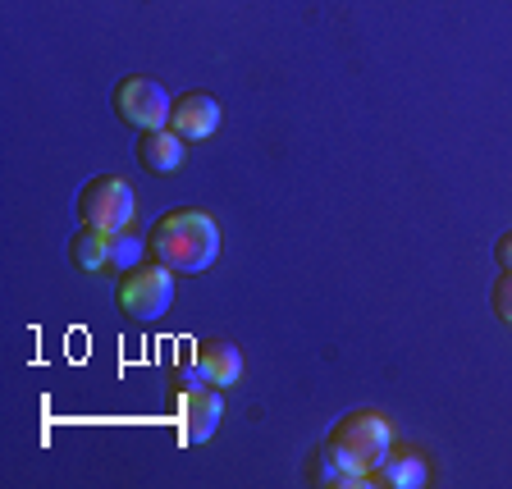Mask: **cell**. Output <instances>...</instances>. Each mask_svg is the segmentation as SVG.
<instances>
[{"instance_id":"obj_3","label":"cell","mask_w":512,"mask_h":489,"mask_svg":"<svg viewBox=\"0 0 512 489\" xmlns=\"http://www.w3.org/2000/svg\"><path fill=\"white\" fill-rule=\"evenodd\" d=\"M115 302H119V311L124 316H133V320H160L165 311H170V302H174V270L165 266V261H138L133 270H124V279L115 284Z\"/></svg>"},{"instance_id":"obj_4","label":"cell","mask_w":512,"mask_h":489,"mask_svg":"<svg viewBox=\"0 0 512 489\" xmlns=\"http://www.w3.org/2000/svg\"><path fill=\"white\" fill-rule=\"evenodd\" d=\"M133 211H138V197H133L128 179H119V174H96V179L83 183V192H78V215H83V224L110 229V234L128 229Z\"/></svg>"},{"instance_id":"obj_6","label":"cell","mask_w":512,"mask_h":489,"mask_svg":"<svg viewBox=\"0 0 512 489\" xmlns=\"http://www.w3.org/2000/svg\"><path fill=\"white\" fill-rule=\"evenodd\" d=\"M174 398H179V435H183V444H206V439L220 430V421H224V389L202 384V389H188V394H174Z\"/></svg>"},{"instance_id":"obj_10","label":"cell","mask_w":512,"mask_h":489,"mask_svg":"<svg viewBox=\"0 0 512 489\" xmlns=\"http://www.w3.org/2000/svg\"><path fill=\"white\" fill-rule=\"evenodd\" d=\"M192 357H197V366H202L206 384H215V389H234V384L243 380V352H238L234 343L206 339V343L192 348Z\"/></svg>"},{"instance_id":"obj_15","label":"cell","mask_w":512,"mask_h":489,"mask_svg":"<svg viewBox=\"0 0 512 489\" xmlns=\"http://www.w3.org/2000/svg\"><path fill=\"white\" fill-rule=\"evenodd\" d=\"M206 384V375H202V366H197V357H188V362H179L170 371V389L174 394H188V389H202Z\"/></svg>"},{"instance_id":"obj_14","label":"cell","mask_w":512,"mask_h":489,"mask_svg":"<svg viewBox=\"0 0 512 489\" xmlns=\"http://www.w3.org/2000/svg\"><path fill=\"white\" fill-rule=\"evenodd\" d=\"M490 307L512 330V270H499V279H494V288H490Z\"/></svg>"},{"instance_id":"obj_9","label":"cell","mask_w":512,"mask_h":489,"mask_svg":"<svg viewBox=\"0 0 512 489\" xmlns=\"http://www.w3.org/2000/svg\"><path fill=\"white\" fill-rule=\"evenodd\" d=\"M183 156H188V142H183L170 124L147 128V133L138 138V165L147 174H174L183 165Z\"/></svg>"},{"instance_id":"obj_12","label":"cell","mask_w":512,"mask_h":489,"mask_svg":"<svg viewBox=\"0 0 512 489\" xmlns=\"http://www.w3.org/2000/svg\"><path fill=\"white\" fill-rule=\"evenodd\" d=\"M426 480H430L426 462L421 458H394V453L371 471V485H384V489H421Z\"/></svg>"},{"instance_id":"obj_16","label":"cell","mask_w":512,"mask_h":489,"mask_svg":"<svg viewBox=\"0 0 512 489\" xmlns=\"http://www.w3.org/2000/svg\"><path fill=\"white\" fill-rule=\"evenodd\" d=\"M494 261H499V270H512V229L494 243Z\"/></svg>"},{"instance_id":"obj_8","label":"cell","mask_w":512,"mask_h":489,"mask_svg":"<svg viewBox=\"0 0 512 489\" xmlns=\"http://www.w3.org/2000/svg\"><path fill=\"white\" fill-rule=\"evenodd\" d=\"M307 480L320 489H366L371 485V476H366L362 467H352L334 444H320L307 458Z\"/></svg>"},{"instance_id":"obj_13","label":"cell","mask_w":512,"mask_h":489,"mask_svg":"<svg viewBox=\"0 0 512 489\" xmlns=\"http://www.w3.org/2000/svg\"><path fill=\"white\" fill-rule=\"evenodd\" d=\"M142 247H147V243H142L133 229H119V234H115V252H110V266H115V270H133L142 261Z\"/></svg>"},{"instance_id":"obj_5","label":"cell","mask_w":512,"mask_h":489,"mask_svg":"<svg viewBox=\"0 0 512 489\" xmlns=\"http://www.w3.org/2000/svg\"><path fill=\"white\" fill-rule=\"evenodd\" d=\"M110 106H115V115L124 119V124H133L138 133H147V128H165L170 124V92L156 83V78L147 74H128L115 83V96H110Z\"/></svg>"},{"instance_id":"obj_7","label":"cell","mask_w":512,"mask_h":489,"mask_svg":"<svg viewBox=\"0 0 512 489\" xmlns=\"http://www.w3.org/2000/svg\"><path fill=\"white\" fill-rule=\"evenodd\" d=\"M220 119H224V110L211 92H183V96H174V106H170V128L183 142H206L220 128Z\"/></svg>"},{"instance_id":"obj_11","label":"cell","mask_w":512,"mask_h":489,"mask_svg":"<svg viewBox=\"0 0 512 489\" xmlns=\"http://www.w3.org/2000/svg\"><path fill=\"white\" fill-rule=\"evenodd\" d=\"M110 252H115V234H110V229H96V224H78V234L69 238V266L83 270V275L106 270Z\"/></svg>"},{"instance_id":"obj_1","label":"cell","mask_w":512,"mask_h":489,"mask_svg":"<svg viewBox=\"0 0 512 489\" xmlns=\"http://www.w3.org/2000/svg\"><path fill=\"white\" fill-rule=\"evenodd\" d=\"M147 247L174 275H202L220 256V224H215V215L197 211V206H179V211H165L151 224Z\"/></svg>"},{"instance_id":"obj_2","label":"cell","mask_w":512,"mask_h":489,"mask_svg":"<svg viewBox=\"0 0 512 489\" xmlns=\"http://www.w3.org/2000/svg\"><path fill=\"white\" fill-rule=\"evenodd\" d=\"M325 444H334L352 467H362L366 476H371V471L394 453V430H389V421H384L380 412L357 407V412H348V416L334 421L330 435H325Z\"/></svg>"}]
</instances>
